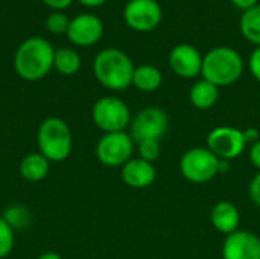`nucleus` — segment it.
Segmentation results:
<instances>
[{"instance_id": "f257e3e1", "label": "nucleus", "mask_w": 260, "mask_h": 259, "mask_svg": "<svg viewBox=\"0 0 260 259\" xmlns=\"http://www.w3.org/2000/svg\"><path fill=\"white\" fill-rule=\"evenodd\" d=\"M134 63L120 49L108 47L101 50L93 61V72L101 85L113 92L126 90L133 85Z\"/></svg>"}, {"instance_id": "f03ea898", "label": "nucleus", "mask_w": 260, "mask_h": 259, "mask_svg": "<svg viewBox=\"0 0 260 259\" xmlns=\"http://www.w3.org/2000/svg\"><path fill=\"white\" fill-rule=\"evenodd\" d=\"M53 56L55 50L47 40L32 37L18 46L14 56V67L21 79L40 81L52 70Z\"/></svg>"}, {"instance_id": "7ed1b4c3", "label": "nucleus", "mask_w": 260, "mask_h": 259, "mask_svg": "<svg viewBox=\"0 0 260 259\" xmlns=\"http://www.w3.org/2000/svg\"><path fill=\"white\" fill-rule=\"evenodd\" d=\"M244 73V58L241 53L229 46H218L210 49L203 56V79L216 87H227L241 79Z\"/></svg>"}, {"instance_id": "20e7f679", "label": "nucleus", "mask_w": 260, "mask_h": 259, "mask_svg": "<svg viewBox=\"0 0 260 259\" xmlns=\"http://www.w3.org/2000/svg\"><path fill=\"white\" fill-rule=\"evenodd\" d=\"M40 153L52 163L64 162L73 150V136L66 121L59 118L44 119L37 133Z\"/></svg>"}, {"instance_id": "39448f33", "label": "nucleus", "mask_w": 260, "mask_h": 259, "mask_svg": "<svg viewBox=\"0 0 260 259\" xmlns=\"http://www.w3.org/2000/svg\"><path fill=\"white\" fill-rule=\"evenodd\" d=\"M180 172L190 183H207L219 174V159L207 147L190 148L180 159Z\"/></svg>"}, {"instance_id": "423d86ee", "label": "nucleus", "mask_w": 260, "mask_h": 259, "mask_svg": "<svg viewBox=\"0 0 260 259\" xmlns=\"http://www.w3.org/2000/svg\"><path fill=\"white\" fill-rule=\"evenodd\" d=\"M91 119L104 133L125 131L133 121L129 107L116 96H104L98 99L91 108Z\"/></svg>"}, {"instance_id": "0eeeda50", "label": "nucleus", "mask_w": 260, "mask_h": 259, "mask_svg": "<svg viewBox=\"0 0 260 259\" xmlns=\"http://www.w3.org/2000/svg\"><path fill=\"white\" fill-rule=\"evenodd\" d=\"M136 142L126 131L104 133V136L96 143L98 160L110 168L123 166L133 159Z\"/></svg>"}, {"instance_id": "6e6552de", "label": "nucleus", "mask_w": 260, "mask_h": 259, "mask_svg": "<svg viewBox=\"0 0 260 259\" xmlns=\"http://www.w3.org/2000/svg\"><path fill=\"white\" fill-rule=\"evenodd\" d=\"M169 128V118L160 107L143 108L129 125V136L136 143L142 140H161Z\"/></svg>"}, {"instance_id": "1a4fd4ad", "label": "nucleus", "mask_w": 260, "mask_h": 259, "mask_svg": "<svg viewBox=\"0 0 260 259\" xmlns=\"http://www.w3.org/2000/svg\"><path fill=\"white\" fill-rule=\"evenodd\" d=\"M123 20L133 31L151 32L163 20V9L157 0H129L123 8Z\"/></svg>"}, {"instance_id": "9d476101", "label": "nucleus", "mask_w": 260, "mask_h": 259, "mask_svg": "<svg viewBox=\"0 0 260 259\" xmlns=\"http://www.w3.org/2000/svg\"><path fill=\"white\" fill-rule=\"evenodd\" d=\"M244 131L235 127H216L207 136V148L219 160H233L238 159L245 151Z\"/></svg>"}, {"instance_id": "9b49d317", "label": "nucleus", "mask_w": 260, "mask_h": 259, "mask_svg": "<svg viewBox=\"0 0 260 259\" xmlns=\"http://www.w3.org/2000/svg\"><path fill=\"white\" fill-rule=\"evenodd\" d=\"M66 35L70 43L79 47H90L102 38L104 23L94 14H79L70 20Z\"/></svg>"}, {"instance_id": "f8f14e48", "label": "nucleus", "mask_w": 260, "mask_h": 259, "mask_svg": "<svg viewBox=\"0 0 260 259\" xmlns=\"http://www.w3.org/2000/svg\"><path fill=\"white\" fill-rule=\"evenodd\" d=\"M203 56L193 44L180 43L169 52V67L180 78L193 79L201 75Z\"/></svg>"}, {"instance_id": "ddd939ff", "label": "nucleus", "mask_w": 260, "mask_h": 259, "mask_svg": "<svg viewBox=\"0 0 260 259\" xmlns=\"http://www.w3.org/2000/svg\"><path fill=\"white\" fill-rule=\"evenodd\" d=\"M222 259H260V237L247 231L227 235L222 244Z\"/></svg>"}, {"instance_id": "4468645a", "label": "nucleus", "mask_w": 260, "mask_h": 259, "mask_svg": "<svg viewBox=\"0 0 260 259\" xmlns=\"http://www.w3.org/2000/svg\"><path fill=\"white\" fill-rule=\"evenodd\" d=\"M122 180L133 189H146L154 185L157 179V169L154 163L142 160L140 157L128 160L120 171Z\"/></svg>"}, {"instance_id": "2eb2a0df", "label": "nucleus", "mask_w": 260, "mask_h": 259, "mask_svg": "<svg viewBox=\"0 0 260 259\" xmlns=\"http://www.w3.org/2000/svg\"><path fill=\"white\" fill-rule=\"evenodd\" d=\"M210 221L213 227L224 234L225 237L239 231V223H241V214L236 205L232 202H219L213 206L210 212Z\"/></svg>"}, {"instance_id": "dca6fc26", "label": "nucleus", "mask_w": 260, "mask_h": 259, "mask_svg": "<svg viewBox=\"0 0 260 259\" xmlns=\"http://www.w3.org/2000/svg\"><path fill=\"white\" fill-rule=\"evenodd\" d=\"M189 99L195 108L209 110L215 107L219 99V87L206 79L195 81L189 90Z\"/></svg>"}, {"instance_id": "f3484780", "label": "nucleus", "mask_w": 260, "mask_h": 259, "mask_svg": "<svg viewBox=\"0 0 260 259\" xmlns=\"http://www.w3.org/2000/svg\"><path fill=\"white\" fill-rule=\"evenodd\" d=\"M49 169H50V162L41 153L27 154L20 162V176L30 183L44 180L49 174Z\"/></svg>"}, {"instance_id": "a211bd4d", "label": "nucleus", "mask_w": 260, "mask_h": 259, "mask_svg": "<svg viewBox=\"0 0 260 259\" xmlns=\"http://www.w3.org/2000/svg\"><path fill=\"white\" fill-rule=\"evenodd\" d=\"M163 84V73L158 67L152 64H142L134 69L133 85L145 93L157 92Z\"/></svg>"}, {"instance_id": "6ab92c4d", "label": "nucleus", "mask_w": 260, "mask_h": 259, "mask_svg": "<svg viewBox=\"0 0 260 259\" xmlns=\"http://www.w3.org/2000/svg\"><path fill=\"white\" fill-rule=\"evenodd\" d=\"M239 29L247 41L260 46V3L242 12Z\"/></svg>"}, {"instance_id": "aec40b11", "label": "nucleus", "mask_w": 260, "mask_h": 259, "mask_svg": "<svg viewBox=\"0 0 260 259\" xmlns=\"http://www.w3.org/2000/svg\"><path fill=\"white\" fill-rule=\"evenodd\" d=\"M53 67L64 76H72L79 72L81 69V56L76 50L62 47L55 50L53 56Z\"/></svg>"}, {"instance_id": "412c9836", "label": "nucleus", "mask_w": 260, "mask_h": 259, "mask_svg": "<svg viewBox=\"0 0 260 259\" xmlns=\"http://www.w3.org/2000/svg\"><path fill=\"white\" fill-rule=\"evenodd\" d=\"M14 243H15L14 229L8 224V221L3 217H0V259L6 258L12 252Z\"/></svg>"}, {"instance_id": "4be33fe9", "label": "nucleus", "mask_w": 260, "mask_h": 259, "mask_svg": "<svg viewBox=\"0 0 260 259\" xmlns=\"http://www.w3.org/2000/svg\"><path fill=\"white\" fill-rule=\"evenodd\" d=\"M3 218L8 221V224L12 229H21L23 226H26L30 220V215L27 212L26 208L23 206H11L8 208V211L5 212Z\"/></svg>"}, {"instance_id": "5701e85b", "label": "nucleus", "mask_w": 260, "mask_h": 259, "mask_svg": "<svg viewBox=\"0 0 260 259\" xmlns=\"http://www.w3.org/2000/svg\"><path fill=\"white\" fill-rule=\"evenodd\" d=\"M137 147H139V157L149 163H154L155 160H158L161 154L160 140H142L137 143Z\"/></svg>"}, {"instance_id": "b1692460", "label": "nucleus", "mask_w": 260, "mask_h": 259, "mask_svg": "<svg viewBox=\"0 0 260 259\" xmlns=\"http://www.w3.org/2000/svg\"><path fill=\"white\" fill-rule=\"evenodd\" d=\"M69 24H70V20L66 14L56 11V12H52L47 18H46V27L55 34V35H61V34H66L67 29H69Z\"/></svg>"}, {"instance_id": "393cba45", "label": "nucleus", "mask_w": 260, "mask_h": 259, "mask_svg": "<svg viewBox=\"0 0 260 259\" xmlns=\"http://www.w3.org/2000/svg\"><path fill=\"white\" fill-rule=\"evenodd\" d=\"M248 67H250V72L253 75V78L260 82V46H257L251 55H250V60H248Z\"/></svg>"}, {"instance_id": "a878e982", "label": "nucleus", "mask_w": 260, "mask_h": 259, "mask_svg": "<svg viewBox=\"0 0 260 259\" xmlns=\"http://www.w3.org/2000/svg\"><path fill=\"white\" fill-rule=\"evenodd\" d=\"M248 195H250L251 202L260 208V171L251 179V182L248 185Z\"/></svg>"}, {"instance_id": "bb28decb", "label": "nucleus", "mask_w": 260, "mask_h": 259, "mask_svg": "<svg viewBox=\"0 0 260 259\" xmlns=\"http://www.w3.org/2000/svg\"><path fill=\"white\" fill-rule=\"evenodd\" d=\"M244 139L247 145H254L256 142L260 140V131L254 127H250L247 130H244Z\"/></svg>"}, {"instance_id": "cd10ccee", "label": "nucleus", "mask_w": 260, "mask_h": 259, "mask_svg": "<svg viewBox=\"0 0 260 259\" xmlns=\"http://www.w3.org/2000/svg\"><path fill=\"white\" fill-rule=\"evenodd\" d=\"M250 160L260 171V140L250 147Z\"/></svg>"}, {"instance_id": "c85d7f7f", "label": "nucleus", "mask_w": 260, "mask_h": 259, "mask_svg": "<svg viewBox=\"0 0 260 259\" xmlns=\"http://www.w3.org/2000/svg\"><path fill=\"white\" fill-rule=\"evenodd\" d=\"M238 9H241L242 12L244 11H247V9H250V8H253V6H256V5H259V0H230Z\"/></svg>"}, {"instance_id": "c756f323", "label": "nucleus", "mask_w": 260, "mask_h": 259, "mask_svg": "<svg viewBox=\"0 0 260 259\" xmlns=\"http://www.w3.org/2000/svg\"><path fill=\"white\" fill-rule=\"evenodd\" d=\"M49 8H52V9H55V11H61V9H64V8H67L70 3H72V0H43Z\"/></svg>"}, {"instance_id": "7c9ffc66", "label": "nucleus", "mask_w": 260, "mask_h": 259, "mask_svg": "<svg viewBox=\"0 0 260 259\" xmlns=\"http://www.w3.org/2000/svg\"><path fill=\"white\" fill-rule=\"evenodd\" d=\"M79 3L85 5V6H90V8H96V6H101L104 5L107 0H78Z\"/></svg>"}, {"instance_id": "2f4dec72", "label": "nucleus", "mask_w": 260, "mask_h": 259, "mask_svg": "<svg viewBox=\"0 0 260 259\" xmlns=\"http://www.w3.org/2000/svg\"><path fill=\"white\" fill-rule=\"evenodd\" d=\"M37 259H62V258H61V255H59V253H56V252H44V253H41V255H40Z\"/></svg>"}]
</instances>
